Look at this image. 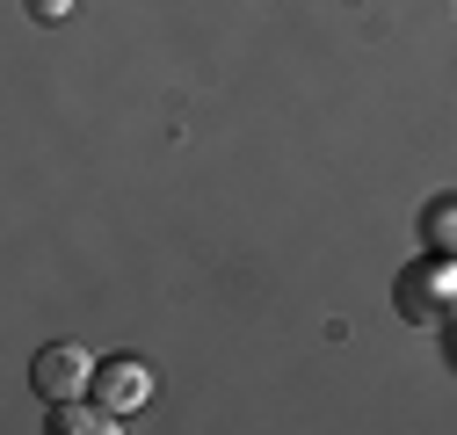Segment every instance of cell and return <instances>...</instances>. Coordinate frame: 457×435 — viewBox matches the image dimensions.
<instances>
[{
  "mask_svg": "<svg viewBox=\"0 0 457 435\" xmlns=\"http://www.w3.org/2000/svg\"><path fill=\"white\" fill-rule=\"evenodd\" d=\"M95 356L87 349H73V341H51V349H37V363H29V385H37V399H51V406H66V399H87L95 392Z\"/></svg>",
  "mask_w": 457,
  "mask_h": 435,
  "instance_id": "1",
  "label": "cell"
},
{
  "mask_svg": "<svg viewBox=\"0 0 457 435\" xmlns=\"http://www.w3.org/2000/svg\"><path fill=\"white\" fill-rule=\"evenodd\" d=\"M443 305H457V268H450V254H428V261H414L399 276V312L414 326H436Z\"/></svg>",
  "mask_w": 457,
  "mask_h": 435,
  "instance_id": "2",
  "label": "cell"
},
{
  "mask_svg": "<svg viewBox=\"0 0 457 435\" xmlns=\"http://www.w3.org/2000/svg\"><path fill=\"white\" fill-rule=\"evenodd\" d=\"M95 399H102L109 414H138V406L153 399V370H145V363H131V356L102 363V370H95Z\"/></svg>",
  "mask_w": 457,
  "mask_h": 435,
  "instance_id": "3",
  "label": "cell"
},
{
  "mask_svg": "<svg viewBox=\"0 0 457 435\" xmlns=\"http://www.w3.org/2000/svg\"><path fill=\"white\" fill-rule=\"evenodd\" d=\"M59 428H66V435H117L124 421L109 414L102 399H95V406H87V399H66V406H59Z\"/></svg>",
  "mask_w": 457,
  "mask_h": 435,
  "instance_id": "4",
  "label": "cell"
},
{
  "mask_svg": "<svg viewBox=\"0 0 457 435\" xmlns=\"http://www.w3.org/2000/svg\"><path fill=\"white\" fill-rule=\"evenodd\" d=\"M421 233H428V247H436V254H450V261H457V210H450V203H436V210L421 218Z\"/></svg>",
  "mask_w": 457,
  "mask_h": 435,
  "instance_id": "5",
  "label": "cell"
},
{
  "mask_svg": "<svg viewBox=\"0 0 457 435\" xmlns=\"http://www.w3.org/2000/svg\"><path fill=\"white\" fill-rule=\"evenodd\" d=\"M29 15H37V22H66L73 0H29Z\"/></svg>",
  "mask_w": 457,
  "mask_h": 435,
  "instance_id": "6",
  "label": "cell"
}]
</instances>
